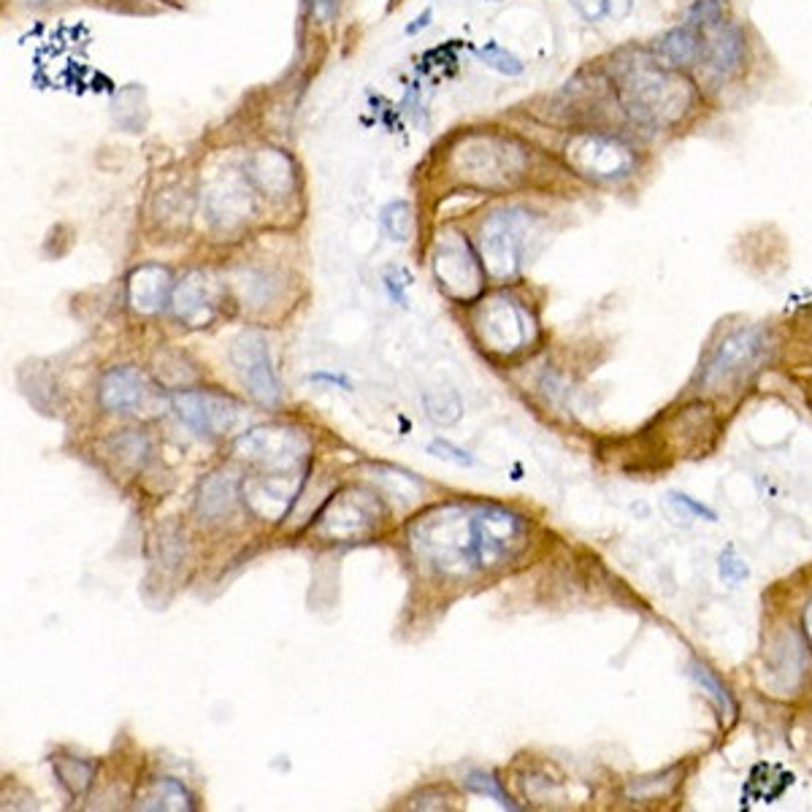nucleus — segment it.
<instances>
[{
	"label": "nucleus",
	"instance_id": "obj_1",
	"mask_svg": "<svg viewBox=\"0 0 812 812\" xmlns=\"http://www.w3.org/2000/svg\"><path fill=\"white\" fill-rule=\"evenodd\" d=\"M411 553L444 578H469L512 563L529 545V520L498 504L433 507L406 529Z\"/></svg>",
	"mask_w": 812,
	"mask_h": 812
},
{
	"label": "nucleus",
	"instance_id": "obj_2",
	"mask_svg": "<svg viewBox=\"0 0 812 812\" xmlns=\"http://www.w3.org/2000/svg\"><path fill=\"white\" fill-rule=\"evenodd\" d=\"M612 85L618 106L645 128L674 125L694 101L688 81L650 54H620Z\"/></svg>",
	"mask_w": 812,
	"mask_h": 812
},
{
	"label": "nucleus",
	"instance_id": "obj_3",
	"mask_svg": "<svg viewBox=\"0 0 812 812\" xmlns=\"http://www.w3.org/2000/svg\"><path fill=\"white\" fill-rule=\"evenodd\" d=\"M529 157L515 139L471 134L453 150V172L480 188H509L523 177Z\"/></svg>",
	"mask_w": 812,
	"mask_h": 812
},
{
	"label": "nucleus",
	"instance_id": "obj_4",
	"mask_svg": "<svg viewBox=\"0 0 812 812\" xmlns=\"http://www.w3.org/2000/svg\"><path fill=\"white\" fill-rule=\"evenodd\" d=\"M531 233V214L523 208H504L491 214L480 230L482 268L493 279H509L523 263Z\"/></svg>",
	"mask_w": 812,
	"mask_h": 812
},
{
	"label": "nucleus",
	"instance_id": "obj_5",
	"mask_svg": "<svg viewBox=\"0 0 812 812\" xmlns=\"http://www.w3.org/2000/svg\"><path fill=\"white\" fill-rule=\"evenodd\" d=\"M382 523V504L364 487H344L320 512L315 534L326 542L369 540Z\"/></svg>",
	"mask_w": 812,
	"mask_h": 812
},
{
	"label": "nucleus",
	"instance_id": "obj_6",
	"mask_svg": "<svg viewBox=\"0 0 812 812\" xmlns=\"http://www.w3.org/2000/svg\"><path fill=\"white\" fill-rule=\"evenodd\" d=\"M309 436L290 426H257L239 436L236 453L268 471L309 469Z\"/></svg>",
	"mask_w": 812,
	"mask_h": 812
},
{
	"label": "nucleus",
	"instance_id": "obj_7",
	"mask_svg": "<svg viewBox=\"0 0 812 812\" xmlns=\"http://www.w3.org/2000/svg\"><path fill=\"white\" fill-rule=\"evenodd\" d=\"M567 161L596 182L625 179L636 168L634 147L607 130H583L567 147Z\"/></svg>",
	"mask_w": 812,
	"mask_h": 812
},
{
	"label": "nucleus",
	"instance_id": "obj_8",
	"mask_svg": "<svg viewBox=\"0 0 812 812\" xmlns=\"http://www.w3.org/2000/svg\"><path fill=\"white\" fill-rule=\"evenodd\" d=\"M433 274L436 282L449 299L471 301L482 290V266L477 263L474 250L460 233L449 230L442 236L433 252Z\"/></svg>",
	"mask_w": 812,
	"mask_h": 812
},
{
	"label": "nucleus",
	"instance_id": "obj_9",
	"mask_svg": "<svg viewBox=\"0 0 812 812\" xmlns=\"http://www.w3.org/2000/svg\"><path fill=\"white\" fill-rule=\"evenodd\" d=\"M230 360H233L241 385L246 388V393L257 404L279 406V402H282V385H279V377L274 371V360L268 355V342L263 333H241L233 342V350H230Z\"/></svg>",
	"mask_w": 812,
	"mask_h": 812
},
{
	"label": "nucleus",
	"instance_id": "obj_10",
	"mask_svg": "<svg viewBox=\"0 0 812 812\" xmlns=\"http://www.w3.org/2000/svg\"><path fill=\"white\" fill-rule=\"evenodd\" d=\"M172 406L185 426L203 436H228L241 422V406L228 396L214 391H177L172 393Z\"/></svg>",
	"mask_w": 812,
	"mask_h": 812
},
{
	"label": "nucleus",
	"instance_id": "obj_11",
	"mask_svg": "<svg viewBox=\"0 0 812 812\" xmlns=\"http://www.w3.org/2000/svg\"><path fill=\"white\" fill-rule=\"evenodd\" d=\"M474 331L491 353H518L529 342V317L512 299H491L474 312Z\"/></svg>",
	"mask_w": 812,
	"mask_h": 812
},
{
	"label": "nucleus",
	"instance_id": "obj_12",
	"mask_svg": "<svg viewBox=\"0 0 812 812\" xmlns=\"http://www.w3.org/2000/svg\"><path fill=\"white\" fill-rule=\"evenodd\" d=\"M306 469L263 471L241 482V498L261 520H282L293 509L295 496L306 480Z\"/></svg>",
	"mask_w": 812,
	"mask_h": 812
},
{
	"label": "nucleus",
	"instance_id": "obj_13",
	"mask_svg": "<svg viewBox=\"0 0 812 812\" xmlns=\"http://www.w3.org/2000/svg\"><path fill=\"white\" fill-rule=\"evenodd\" d=\"M163 402V393L134 366H119L103 375L101 406L117 415H141V409H155Z\"/></svg>",
	"mask_w": 812,
	"mask_h": 812
},
{
	"label": "nucleus",
	"instance_id": "obj_14",
	"mask_svg": "<svg viewBox=\"0 0 812 812\" xmlns=\"http://www.w3.org/2000/svg\"><path fill=\"white\" fill-rule=\"evenodd\" d=\"M766 342L764 333L756 331V328H745V331L732 333L721 347L715 350V355L710 358V364L705 366V385L715 388L723 382L734 380V377L745 375L750 366H756L764 355Z\"/></svg>",
	"mask_w": 812,
	"mask_h": 812
},
{
	"label": "nucleus",
	"instance_id": "obj_15",
	"mask_svg": "<svg viewBox=\"0 0 812 812\" xmlns=\"http://www.w3.org/2000/svg\"><path fill=\"white\" fill-rule=\"evenodd\" d=\"M707 36V54L705 63L710 65L712 74L732 76L743 71L748 60V36L734 20H723L721 25L705 30Z\"/></svg>",
	"mask_w": 812,
	"mask_h": 812
},
{
	"label": "nucleus",
	"instance_id": "obj_16",
	"mask_svg": "<svg viewBox=\"0 0 812 812\" xmlns=\"http://www.w3.org/2000/svg\"><path fill=\"white\" fill-rule=\"evenodd\" d=\"M172 312L179 322H185V326L190 328H201L206 326V322H212L214 301L206 274H188V277L174 288Z\"/></svg>",
	"mask_w": 812,
	"mask_h": 812
},
{
	"label": "nucleus",
	"instance_id": "obj_17",
	"mask_svg": "<svg viewBox=\"0 0 812 812\" xmlns=\"http://www.w3.org/2000/svg\"><path fill=\"white\" fill-rule=\"evenodd\" d=\"M246 179L261 193L282 199L293 188V161L279 150H261L246 161Z\"/></svg>",
	"mask_w": 812,
	"mask_h": 812
},
{
	"label": "nucleus",
	"instance_id": "obj_18",
	"mask_svg": "<svg viewBox=\"0 0 812 812\" xmlns=\"http://www.w3.org/2000/svg\"><path fill=\"white\" fill-rule=\"evenodd\" d=\"M172 288V271L157 263H147V266L136 268L128 279V299L139 315H155L163 304L168 301Z\"/></svg>",
	"mask_w": 812,
	"mask_h": 812
},
{
	"label": "nucleus",
	"instance_id": "obj_19",
	"mask_svg": "<svg viewBox=\"0 0 812 812\" xmlns=\"http://www.w3.org/2000/svg\"><path fill=\"white\" fill-rule=\"evenodd\" d=\"M656 52L661 54L667 63L677 65V68H690V65L705 63L707 36L701 27L683 22V25L663 33L661 41L656 43Z\"/></svg>",
	"mask_w": 812,
	"mask_h": 812
},
{
	"label": "nucleus",
	"instance_id": "obj_20",
	"mask_svg": "<svg viewBox=\"0 0 812 812\" xmlns=\"http://www.w3.org/2000/svg\"><path fill=\"white\" fill-rule=\"evenodd\" d=\"M136 808L190 812V810H195V804H193V797H190V791L182 786V783L174 781V777H155V781H150L139 791Z\"/></svg>",
	"mask_w": 812,
	"mask_h": 812
},
{
	"label": "nucleus",
	"instance_id": "obj_21",
	"mask_svg": "<svg viewBox=\"0 0 812 812\" xmlns=\"http://www.w3.org/2000/svg\"><path fill=\"white\" fill-rule=\"evenodd\" d=\"M422 406H426V415L436 426H453L464 415V404H460V396L453 388H428L422 393Z\"/></svg>",
	"mask_w": 812,
	"mask_h": 812
},
{
	"label": "nucleus",
	"instance_id": "obj_22",
	"mask_svg": "<svg viewBox=\"0 0 812 812\" xmlns=\"http://www.w3.org/2000/svg\"><path fill=\"white\" fill-rule=\"evenodd\" d=\"M52 766H54L58 781L63 783V788L71 794V797L74 799L85 797L87 788H90V783H92V775H96V766L87 764V761H81V759H63V756L52 759Z\"/></svg>",
	"mask_w": 812,
	"mask_h": 812
},
{
	"label": "nucleus",
	"instance_id": "obj_23",
	"mask_svg": "<svg viewBox=\"0 0 812 812\" xmlns=\"http://www.w3.org/2000/svg\"><path fill=\"white\" fill-rule=\"evenodd\" d=\"M233 496H236V491H233V485H230V480H225L223 474L208 477L201 487V502H199L201 515H206V518H217V515L228 512L230 504H233Z\"/></svg>",
	"mask_w": 812,
	"mask_h": 812
},
{
	"label": "nucleus",
	"instance_id": "obj_24",
	"mask_svg": "<svg viewBox=\"0 0 812 812\" xmlns=\"http://www.w3.org/2000/svg\"><path fill=\"white\" fill-rule=\"evenodd\" d=\"M380 223L393 241H406L411 236V208L406 201H393L382 208Z\"/></svg>",
	"mask_w": 812,
	"mask_h": 812
},
{
	"label": "nucleus",
	"instance_id": "obj_25",
	"mask_svg": "<svg viewBox=\"0 0 812 812\" xmlns=\"http://www.w3.org/2000/svg\"><path fill=\"white\" fill-rule=\"evenodd\" d=\"M690 677H694L696 683H699L701 688H705L707 694H710V699L715 701L718 707H721L723 715H734V699H732V694H728L726 685H723L721 680H718L715 674L710 672V669L701 667V663H690Z\"/></svg>",
	"mask_w": 812,
	"mask_h": 812
},
{
	"label": "nucleus",
	"instance_id": "obj_26",
	"mask_svg": "<svg viewBox=\"0 0 812 812\" xmlns=\"http://www.w3.org/2000/svg\"><path fill=\"white\" fill-rule=\"evenodd\" d=\"M208 203H212V212L217 214V217L228 219V217H236V206H244L246 208V190L236 188V182H219L217 188H214V193L208 195Z\"/></svg>",
	"mask_w": 812,
	"mask_h": 812
},
{
	"label": "nucleus",
	"instance_id": "obj_27",
	"mask_svg": "<svg viewBox=\"0 0 812 812\" xmlns=\"http://www.w3.org/2000/svg\"><path fill=\"white\" fill-rule=\"evenodd\" d=\"M726 20V9H723V0H694L685 14L688 25L701 27V30H710V27L721 25Z\"/></svg>",
	"mask_w": 812,
	"mask_h": 812
},
{
	"label": "nucleus",
	"instance_id": "obj_28",
	"mask_svg": "<svg viewBox=\"0 0 812 812\" xmlns=\"http://www.w3.org/2000/svg\"><path fill=\"white\" fill-rule=\"evenodd\" d=\"M466 788H469V791H474V794H482V797L496 799L502 808L518 810V804L512 802V797H507V791L502 788V783H498L493 775H485V772H474V775L466 777Z\"/></svg>",
	"mask_w": 812,
	"mask_h": 812
},
{
	"label": "nucleus",
	"instance_id": "obj_29",
	"mask_svg": "<svg viewBox=\"0 0 812 812\" xmlns=\"http://www.w3.org/2000/svg\"><path fill=\"white\" fill-rule=\"evenodd\" d=\"M480 54L493 71H498V74H504V76H520V74H523V63H520V60L515 58L509 49L498 47V43H487V47H482Z\"/></svg>",
	"mask_w": 812,
	"mask_h": 812
},
{
	"label": "nucleus",
	"instance_id": "obj_30",
	"mask_svg": "<svg viewBox=\"0 0 812 812\" xmlns=\"http://www.w3.org/2000/svg\"><path fill=\"white\" fill-rule=\"evenodd\" d=\"M112 444L117 447V455H123V460H128V464H134V466L144 464L147 442L139 436V433L123 431L112 439Z\"/></svg>",
	"mask_w": 812,
	"mask_h": 812
},
{
	"label": "nucleus",
	"instance_id": "obj_31",
	"mask_svg": "<svg viewBox=\"0 0 812 812\" xmlns=\"http://www.w3.org/2000/svg\"><path fill=\"white\" fill-rule=\"evenodd\" d=\"M748 574H750L748 563L737 556L734 547H728V550L721 556V578L726 580V583H743V580H748Z\"/></svg>",
	"mask_w": 812,
	"mask_h": 812
},
{
	"label": "nucleus",
	"instance_id": "obj_32",
	"mask_svg": "<svg viewBox=\"0 0 812 812\" xmlns=\"http://www.w3.org/2000/svg\"><path fill=\"white\" fill-rule=\"evenodd\" d=\"M431 453L439 455V458H444V460H453V464H458V466H471V464H474V458H471V455L466 453V449H458V447H455V444L442 442V439L431 444Z\"/></svg>",
	"mask_w": 812,
	"mask_h": 812
},
{
	"label": "nucleus",
	"instance_id": "obj_33",
	"mask_svg": "<svg viewBox=\"0 0 812 812\" xmlns=\"http://www.w3.org/2000/svg\"><path fill=\"white\" fill-rule=\"evenodd\" d=\"M572 5L588 22H599L609 14V0H572Z\"/></svg>",
	"mask_w": 812,
	"mask_h": 812
},
{
	"label": "nucleus",
	"instance_id": "obj_34",
	"mask_svg": "<svg viewBox=\"0 0 812 812\" xmlns=\"http://www.w3.org/2000/svg\"><path fill=\"white\" fill-rule=\"evenodd\" d=\"M672 502L677 504V507H685L688 509L690 515H696V518H707V520H718V515L712 512L710 507H705V504L694 502L690 496H683V493H672Z\"/></svg>",
	"mask_w": 812,
	"mask_h": 812
},
{
	"label": "nucleus",
	"instance_id": "obj_35",
	"mask_svg": "<svg viewBox=\"0 0 812 812\" xmlns=\"http://www.w3.org/2000/svg\"><path fill=\"white\" fill-rule=\"evenodd\" d=\"M312 3V16L320 22H333V16L339 14V0H309Z\"/></svg>",
	"mask_w": 812,
	"mask_h": 812
},
{
	"label": "nucleus",
	"instance_id": "obj_36",
	"mask_svg": "<svg viewBox=\"0 0 812 812\" xmlns=\"http://www.w3.org/2000/svg\"><path fill=\"white\" fill-rule=\"evenodd\" d=\"M312 380H326V382H333V385H342L344 391H350V380L347 377H339V375H326V371H317V375H312Z\"/></svg>",
	"mask_w": 812,
	"mask_h": 812
},
{
	"label": "nucleus",
	"instance_id": "obj_37",
	"mask_svg": "<svg viewBox=\"0 0 812 812\" xmlns=\"http://www.w3.org/2000/svg\"><path fill=\"white\" fill-rule=\"evenodd\" d=\"M428 20H431V9L422 11V14L417 16V20H415V25L406 27V33H417V30H420V27H426V25H428Z\"/></svg>",
	"mask_w": 812,
	"mask_h": 812
},
{
	"label": "nucleus",
	"instance_id": "obj_38",
	"mask_svg": "<svg viewBox=\"0 0 812 812\" xmlns=\"http://www.w3.org/2000/svg\"><path fill=\"white\" fill-rule=\"evenodd\" d=\"M804 625H808V636H810V645H812V605L808 607V614H804Z\"/></svg>",
	"mask_w": 812,
	"mask_h": 812
}]
</instances>
